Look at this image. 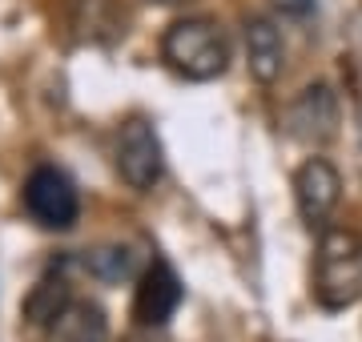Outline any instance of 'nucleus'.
<instances>
[{
	"mask_svg": "<svg viewBox=\"0 0 362 342\" xmlns=\"http://www.w3.org/2000/svg\"><path fill=\"white\" fill-rule=\"evenodd\" d=\"M45 342H109L105 310L93 302H69L49 322V338Z\"/></svg>",
	"mask_w": 362,
	"mask_h": 342,
	"instance_id": "obj_9",
	"label": "nucleus"
},
{
	"mask_svg": "<svg viewBox=\"0 0 362 342\" xmlns=\"http://www.w3.org/2000/svg\"><path fill=\"white\" fill-rule=\"evenodd\" d=\"M85 270L97 282H121V278L133 274V258L125 246H97V250L85 254Z\"/></svg>",
	"mask_w": 362,
	"mask_h": 342,
	"instance_id": "obj_11",
	"label": "nucleus"
},
{
	"mask_svg": "<svg viewBox=\"0 0 362 342\" xmlns=\"http://www.w3.org/2000/svg\"><path fill=\"white\" fill-rule=\"evenodd\" d=\"M282 16H294V20H306L314 13V0H270Z\"/></svg>",
	"mask_w": 362,
	"mask_h": 342,
	"instance_id": "obj_12",
	"label": "nucleus"
},
{
	"mask_svg": "<svg viewBox=\"0 0 362 342\" xmlns=\"http://www.w3.org/2000/svg\"><path fill=\"white\" fill-rule=\"evenodd\" d=\"M242 40H246V65L250 77L258 85H274L286 69V45H282V28L274 25L270 16H246L242 25Z\"/></svg>",
	"mask_w": 362,
	"mask_h": 342,
	"instance_id": "obj_7",
	"label": "nucleus"
},
{
	"mask_svg": "<svg viewBox=\"0 0 362 342\" xmlns=\"http://www.w3.org/2000/svg\"><path fill=\"white\" fill-rule=\"evenodd\" d=\"M338 198H342V177L326 158H306L294 173V201L298 213L306 218V225H318L326 230L330 213L338 210Z\"/></svg>",
	"mask_w": 362,
	"mask_h": 342,
	"instance_id": "obj_6",
	"label": "nucleus"
},
{
	"mask_svg": "<svg viewBox=\"0 0 362 342\" xmlns=\"http://www.w3.org/2000/svg\"><path fill=\"white\" fill-rule=\"evenodd\" d=\"M161 170H165V158H161L157 129L145 117H129L117 133V173H121V182L137 194H149L161 182Z\"/></svg>",
	"mask_w": 362,
	"mask_h": 342,
	"instance_id": "obj_4",
	"label": "nucleus"
},
{
	"mask_svg": "<svg viewBox=\"0 0 362 342\" xmlns=\"http://www.w3.org/2000/svg\"><path fill=\"white\" fill-rule=\"evenodd\" d=\"M318 302L342 310L362 298V234L350 225H326L318 237Z\"/></svg>",
	"mask_w": 362,
	"mask_h": 342,
	"instance_id": "obj_2",
	"label": "nucleus"
},
{
	"mask_svg": "<svg viewBox=\"0 0 362 342\" xmlns=\"http://www.w3.org/2000/svg\"><path fill=\"white\" fill-rule=\"evenodd\" d=\"M286 133L306 145H326L338 133V97L326 81L306 85L290 101V109H286Z\"/></svg>",
	"mask_w": 362,
	"mask_h": 342,
	"instance_id": "obj_5",
	"label": "nucleus"
},
{
	"mask_svg": "<svg viewBox=\"0 0 362 342\" xmlns=\"http://www.w3.org/2000/svg\"><path fill=\"white\" fill-rule=\"evenodd\" d=\"M69 302H73V298H69L65 278H61V274H57V278H40L37 290L25 298V318H28V322H37V326H49V322L61 314Z\"/></svg>",
	"mask_w": 362,
	"mask_h": 342,
	"instance_id": "obj_10",
	"label": "nucleus"
},
{
	"mask_svg": "<svg viewBox=\"0 0 362 342\" xmlns=\"http://www.w3.org/2000/svg\"><path fill=\"white\" fill-rule=\"evenodd\" d=\"M181 306V278L173 274V266L157 258L137 282V298H133V314L145 326H161L173 318V310Z\"/></svg>",
	"mask_w": 362,
	"mask_h": 342,
	"instance_id": "obj_8",
	"label": "nucleus"
},
{
	"mask_svg": "<svg viewBox=\"0 0 362 342\" xmlns=\"http://www.w3.org/2000/svg\"><path fill=\"white\" fill-rule=\"evenodd\" d=\"M161 57L185 81H218L230 69V37L209 16H181L161 37Z\"/></svg>",
	"mask_w": 362,
	"mask_h": 342,
	"instance_id": "obj_1",
	"label": "nucleus"
},
{
	"mask_svg": "<svg viewBox=\"0 0 362 342\" xmlns=\"http://www.w3.org/2000/svg\"><path fill=\"white\" fill-rule=\"evenodd\" d=\"M21 198H25L28 218L37 225H45V230H69L81 213L77 185L69 182L57 165H37V170L28 173Z\"/></svg>",
	"mask_w": 362,
	"mask_h": 342,
	"instance_id": "obj_3",
	"label": "nucleus"
}]
</instances>
